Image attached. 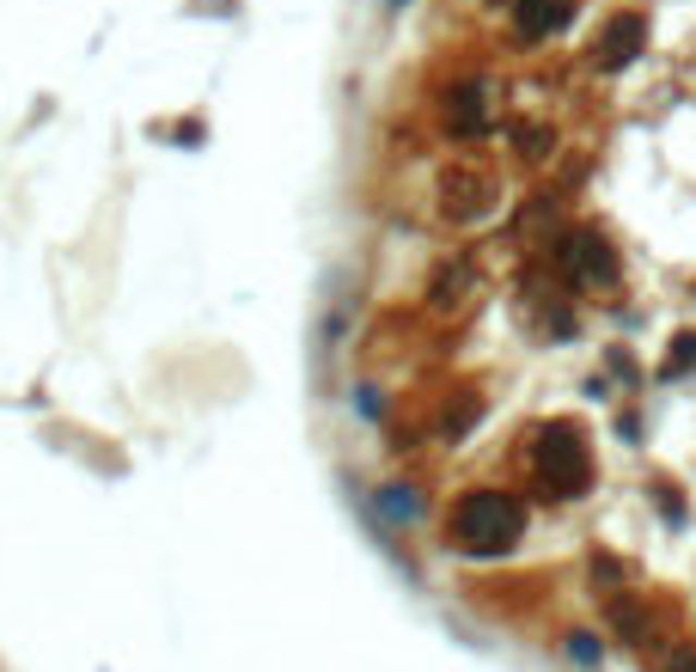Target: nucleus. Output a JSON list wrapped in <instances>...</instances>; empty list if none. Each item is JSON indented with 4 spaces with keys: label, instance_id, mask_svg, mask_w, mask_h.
I'll return each mask as SVG.
<instances>
[{
    "label": "nucleus",
    "instance_id": "f257e3e1",
    "mask_svg": "<svg viewBox=\"0 0 696 672\" xmlns=\"http://www.w3.org/2000/svg\"><path fill=\"white\" fill-rule=\"evenodd\" d=\"M520 538V501L513 496H471L459 508V545L464 550H508Z\"/></svg>",
    "mask_w": 696,
    "mask_h": 672
},
{
    "label": "nucleus",
    "instance_id": "f03ea898",
    "mask_svg": "<svg viewBox=\"0 0 696 672\" xmlns=\"http://www.w3.org/2000/svg\"><path fill=\"white\" fill-rule=\"evenodd\" d=\"M538 471L557 496H574V489L587 484V447H581V435L574 428H550L538 447Z\"/></svg>",
    "mask_w": 696,
    "mask_h": 672
},
{
    "label": "nucleus",
    "instance_id": "7ed1b4c3",
    "mask_svg": "<svg viewBox=\"0 0 696 672\" xmlns=\"http://www.w3.org/2000/svg\"><path fill=\"white\" fill-rule=\"evenodd\" d=\"M642 44H648V25H642L635 13H623V19H611V25H605V37L593 44V62L623 68V62H635V56H642Z\"/></svg>",
    "mask_w": 696,
    "mask_h": 672
},
{
    "label": "nucleus",
    "instance_id": "20e7f679",
    "mask_svg": "<svg viewBox=\"0 0 696 672\" xmlns=\"http://www.w3.org/2000/svg\"><path fill=\"white\" fill-rule=\"evenodd\" d=\"M562 269H569V276H581V282H611V276H618V257L605 251V239L574 233L569 245H562Z\"/></svg>",
    "mask_w": 696,
    "mask_h": 672
},
{
    "label": "nucleus",
    "instance_id": "39448f33",
    "mask_svg": "<svg viewBox=\"0 0 696 672\" xmlns=\"http://www.w3.org/2000/svg\"><path fill=\"white\" fill-rule=\"evenodd\" d=\"M562 19H569V0H526V7H520V25H526L532 37L557 32Z\"/></svg>",
    "mask_w": 696,
    "mask_h": 672
},
{
    "label": "nucleus",
    "instance_id": "423d86ee",
    "mask_svg": "<svg viewBox=\"0 0 696 672\" xmlns=\"http://www.w3.org/2000/svg\"><path fill=\"white\" fill-rule=\"evenodd\" d=\"M666 672H696V655H691V648H684V655H672V660H666Z\"/></svg>",
    "mask_w": 696,
    "mask_h": 672
}]
</instances>
